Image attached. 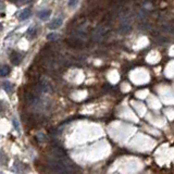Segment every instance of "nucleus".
Instances as JSON below:
<instances>
[{
	"label": "nucleus",
	"instance_id": "nucleus-1",
	"mask_svg": "<svg viewBox=\"0 0 174 174\" xmlns=\"http://www.w3.org/2000/svg\"><path fill=\"white\" fill-rule=\"evenodd\" d=\"M22 59H23V56L20 52H12L10 56V61L13 64H19L22 61Z\"/></svg>",
	"mask_w": 174,
	"mask_h": 174
},
{
	"label": "nucleus",
	"instance_id": "nucleus-2",
	"mask_svg": "<svg viewBox=\"0 0 174 174\" xmlns=\"http://www.w3.org/2000/svg\"><path fill=\"white\" fill-rule=\"evenodd\" d=\"M61 24H62V19H61V18H56V19H54L49 23L48 26H49L50 29H56V28H58V27H60Z\"/></svg>",
	"mask_w": 174,
	"mask_h": 174
},
{
	"label": "nucleus",
	"instance_id": "nucleus-3",
	"mask_svg": "<svg viewBox=\"0 0 174 174\" xmlns=\"http://www.w3.org/2000/svg\"><path fill=\"white\" fill-rule=\"evenodd\" d=\"M39 88L42 89L43 91H50V90H51V86H50L49 83H48V82H46L45 79L40 81V83H39Z\"/></svg>",
	"mask_w": 174,
	"mask_h": 174
},
{
	"label": "nucleus",
	"instance_id": "nucleus-4",
	"mask_svg": "<svg viewBox=\"0 0 174 174\" xmlns=\"http://www.w3.org/2000/svg\"><path fill=\"white\" fill-rule=\"evenodd\" d=\"M50 14H51V11L50 10H43L38 13V18L42 20H47V19H49Z\"/></svg>",
	"mask_w": 174,
	"mask_h": 174
},
{
	"label": "nucleus",
	"instance_id": "nucleus-5",
	"mask_svg": "<svg viewBox=\"0 0 174 174\" xmlns=\"http://www.w3.org/2000/svg\"><path fill=\"white\" fill-rule=\"evenodd\" d=\"M31 14H32L31 10L26 9V10H24V11H23V12L21 13V14L19 15V19L21 20V21H23V20H26V19H28V18L31 17Z\"/></svg>",
	"mask_w": 174,
	"mask_h": 174
},
{
	"label": "nucleus",
	"instance_id": "nucleus-6",
	"mask_svg": "<svg viewBox=\"0 0 174 174\" xmlns=\"http://www.w3.org/2000/svg\"><path fill=\"white\" fill-rule=\"evenodd\" d=\"M2 87L4 88V90L7 91V93H11L12 91V84L10 83V82L8 81H4L3 83H2Z\"/></svg>",
	"mask_w": 174,
	"mask_h": 174
},
{
	"label": "nucleus",
	"instance_id": "nucleus-7",
	"mask_svg": "<svg viewBox=\"0 0 174 174\" xmlns=\"http://www.w3.org/2000/svg\"><path fill=\"white\" fill-rule=\"evenodd\" d=\"M9 73H10V68H9L8 65H2L1 66V72H0L1 76H6V75H8Z\"/></svg>",
	"mask_w": 174,
	"mask_h": 174
},
{
	"label": "nucleus",
	"instance_id": "nucleus-8",
	"mask_svg": "<svg viewBox=\"0 0 174 174\" xmlns=\"http://www.w3.org/2000/svg\"><path fill=\"white\" fill-rule=\"evenodd\" d=\"M27 35H28L29 37H33V36H35L36 35V27L35 26L29 27V29L27 31Z\"/></svg>",
	"mask_w": 174,
	"mask_h": 174
},
{
	"label": "nucleus",
	"instance_id": "nucleus-9",
	"mask_svg": "<svg viewBox=\"0 0 174 174\" xmlns=\"http://www.w3.org/2000/svg\"><path fill=\"white\" fill-rule=\"evenodd\" d=\"M57 37H58V35L57 34H49L47 37V39L49 40H54V39H57Z\"/></svg>",
	"mask_w": 174,
	"mask_h": 174
},
{
	"label": "nucleus",
	"instance_id": "nucleus-10",
	"mask_svg": "<svg viewBox=\"0 0 174 174\" xmlns=\"http://www.w3.org/2000/svg\"><path fill=\"white\" fill-rule=\"evenodd\" d=\"M77 3V0H70L69 1V7H74Z\"/></svg>",
	"mask_w": 174,
	"mask_h": 174
},
{
	"label": "nucleus",
	"instance_id": "nucleus-11",
	"mask_svg": "<svg viewBox=\"0 0 174 174\" xmlns=\"http://www.w3.org/2000/svg\"><path fill=\"white\" fill-rule=\"evenodd\" d=\"M9 1H11V2H18V1H21V0H9Z\"/></svg>",
	"mask_w": 174,
	"mask_h": 174
}]
</instances>
